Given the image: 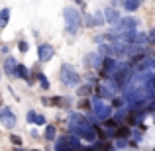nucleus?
<instances>
[{
  "instance_id": "obj_3",
  "label": "nucleus",
  "mask_w": 155,
  "mask_h": 151,
  "mask_svg": "<svg viewBox=\"0 0 155 151\" xmlns=\"http://www.w3.org/2000/svg\"><path fill=\"white\" fill-rule=\"evenodd\" d=\"M61 79H63V83H67V84H77L79 83L77 71L73 67H69V65H65V67L61 69Z\"/></svg>"
},
{
  "instance_id": "obj_18",
  "label": "nucleus",
  "mask_w": 155,
  "mask_h": 151,
  "mask_svg": "<svg viewBox=\"0 0 155 151\" xmlns=\"http://www.w3.org/2000/svg\"><path fill=\"white\" fill-rule=\"evenodd\" d=\"M53 136H55V130H53V128H47V137H49V140H51Z\"/></svg>"
},
{
  "instance_id": "obj_8",
  "label": "nucleus",
  "mask_w": 155,
  "mask_h": 151,
  "mask_svg": "<svg viewBox=\"0 0 155 151\" xmlns=\"http://www.w3.org/2000/svg\"><path fill=\"white\" fill-rule=\"evenodd\" d=\"M130 136H132V132H130V128H126V126H120V128L116 130V137H122V140H128Z\"/></svg>"
},
{
  "instance_id": "obj_4",
  "label": "nucleus",
  "mask_w": 155,
  "mask_h": 151,
  "mask_svg": "<svg viewBox=\"0 0 155 151\" xmlns=\"http://www.w3.org/2000/svg\"><path fill=\"white\" fill-rule=\"evenodd\" d=\"M102 14H104V20H106V22H110V24H116L118 20H120V12L114 10V8H106Z\"/></svg>"
},
{
  "instance_id": "obj_12",
  "label": "nucleus",
  "mask_w": 155,
  "mask_h": 151,
  "mask_svg": "<svg viewBox=\"0 0 155 151\" xmlns=\"http://www.w3.org/2000/svg\"><path fill=\"white\" fill-rule=\"evenodd\" d=\"M112 104L116 106V108H122V104H124V96H122V98H116V96H114V98H112Z\"/></svg>"
},
{
  "instance_id": "obj_10",
  "label": "nucleus",
  "mask_w": 155,
  "mask_h": 151,
  "mask_svg": "<svg viewBox=\"0 0 155 151\" xmlns=\"http://www.w3.org/2000/svg\"><path fill=\"white\" fill-rule=\"evenodd\" d=\"M110 53H112V45H106V43H102V45H100V55H110Z\"/></svg>"
},
{
  "instance_id": "obj_15",
  "label": "nucleus",
  "mask_w": 155,
  "mask_h": 151,
  "mask_svg": "<svg viewBox=\"0 0 155 151\" xmlns=\"http://www.w3.org/2000/svg\"><path fill=\"white\" fill-rule=\"evenodd\" d=\"M88 92H91V87H81V90H79V94H83V96H87Z\"/></svg>"
},
{
  "instance_id": "obj_16",
  "label": "nucleus",
  "mask_w": 155,
  "mask_h": 151,
  "mask_svg": "<svg viewBox=\"0 0 155 151\" xmlns=\"http://www.w3.org/2000/svg\"><path fill=\"white\" fill-rule=\"evenodd\" d=\"M147 38H149V41H151L153 45H155V28H153V30H151V31L147 34Z\"/></svg>"
},
{
  "instance_id": "obj_7",
  "label": "nucleus",
  "mask_w": 155,
  "mask_h": 151,
  "mask_svg": "<svg viewBox=\"0 0 155 151\" xmlns=\"http://www.w3.org/2000/svg\"><path fill=\"white\" fill-rule=\"evenodd\" d=\"M65 16H67L69 24H75V26H79V12H77L75 8H69V10L65 12Z\"/></svg>"
},
{
  "instance_id": "obj_19",
  "label": "nucleus",
  "mask_w": 155,
  "mask_h": 151,
  "mask_svg": "<svg viewBox=\"0 0 155 151\" xmlns=\"http://www.w3.org/2000/svg\"><path fill=\"white\" fill-rule=\"evenodd\" d=\"M81 106H83V108H91V102H88V100H83V102H81Z\"/></svg>"
},
{
  "instance_id": "obj_5",
  "label": "nucleus",
  "mask_w": 155,
  "mask_h": 151,
  "mask_svg": "<svg viewBox=\"0 0 155 151\" xmlns=\"http://www.w3.org/2000/svg\"><path fill=\"white\" fill-rule=\"evenodd\" d=\"M87 65L88 67H102V55H100V53H91V55H87Z\"/></svg>"
},
{
  "instance_id": "obj_9",
  "label": "nucleus",
  "mask_w": 155,
  "mask_h": 151,
  "mask_svg": "<svg viewBox=\"0 0 155 151\" xmlns=\"http://www.w3.org/2000/svg\"><path fill=\"white\" fill-rule=\"evenodd\" d=\"M124 6H126V10L134 12V10H137V6H140V0H124Z\"/></svg>"
},
{
  "instance_id": "obj_13",
  "label": "nucleus",
  "mask_w": 155,
  "mask_h": 151,
  "mask_svg": "<svg viewBox=\"0 0 155 151\" xmlns=\"http://www.w3.org/2000/svg\"><path fill=\"white\" fill-rule=\"evenodd\" d=\"M124 147H126V140L118 137V141H116V149H124Z\"/></svg>"
},
{
  "instance_id": "obj_11",
  "label": "nucleus",
  "mask_w": 155,
  "mask_h": 151,
  "mask_svg": "<svg viewBox=\"0 0 155 151\" xmlns=\"http://www.w3.org/2000/svg\"><path fill=\"white\" fill-rule=\"evenodd\" d=\"M141 136H143V133H141V130H134V132H132L134 141H140V140H141Z\"/></svg>"
},
{
  "instance_id": "obj_1",
  "label": "nucleus",
  "mask_w": 155,
  "mask_h": 151,
  "mask_svg": "<svg viewBox=\"0 0 155 151\" xmlns=\"http://www.w3.org/2000/svg\"><path fill=\"white\" fill-rule=\"evenodd\" d=\"M92 110H94V114L98 116V120H106V118L112 116V106H108L106 102H102V98H92Z\"/></svg>"
},
{
  "instance_id": "obj_2",
  "label": "nucleus",
  "mask_w": 155,
  "mask_h": 151,
  "mask_svg": "<svg viewBox=\"0 0 155 151\" xmlns=\"http://www.w3.org/2000/svg\"><path fill=\"white\" fill-rule=\"evenodd\" d=\"M137 26H140V20L137 18H120L116 22V28L114 30H120V31H132V30H137Z\"/></svg>"
},
{
  "instance_id": "obj_14",
  "label": "nucleus",
  "mask_w": 155,
  "mask_h": 151,
  "mask_svg": "<svg viewBox=\"0 0 155 151\" xmlns=\"http://www.w3.org/2000/svg\"><path fill=\"white\" fill-rule=\"evenodd\" d=\"M41 57H45V59L51 57V49H49V47H43V49H41Z\"/></svg>"
},
{
  "instance_id": "obj_6",
  "label": "nucleus",
  "mask_w": 155,
  "mask_h": 151,
  "mask_svg": "<svg viewBox=\"0 0 155 151\" xmlns=\"http://www.w3.org/2000/svg\"><path fill=\"white\" fill-rule=\"evenodd\" d=\"M147 41H149V38H147L145 34H136V38H134V41H132V43H136L137 47L145 49V47H147Z\"/></svg>"
},
{
  "instance_id": "obj_17",
  "label": "nucleus",
  "mask_w": 155,
  "mask_h": 151,
  "mask_svg": "<svg viewBox=\"0 0 155 151\" xmlns=\"http://www.w3.org/2000/svg\"><path fill=\"white\" fill-rule=\"evenodd\" d=\"M94 147H96V149H106L108 145H106V143H102V141H96V143H94Z\"/></svg>"
}]
</instances>
